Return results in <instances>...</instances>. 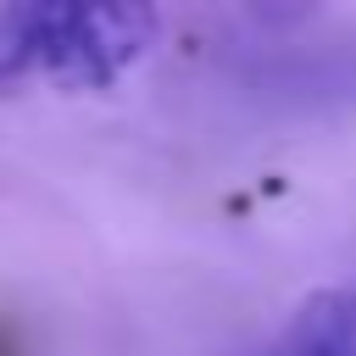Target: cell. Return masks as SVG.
Here are the masks:
<instances>
[{"instance_id":"cell-1","label":"cell","mask_w":356,"mask_h":356,"mask_svg":"<svg viewBox=\"0 0 356 356\" xmlns=\"http://www.w3.org/2000/svg\"><path fill=\"white\" fill-rule=\"evenodd\" d=\"M161 39L150 6H67V0H6L0 6V100L22 83L72 95L111 89Z\"/></svg>"},{"instance_id":"cell-2","label":"cell","mask_w":356,"mask_h":356,"mask_svg":"<svg viewBox=\"0 0 356 356\" xmlns=\"http://www.w3.org/2000/svg\"><path fill=\"white\" fill-rule=\"evenodd\" d=\"M261 356H356V278L312 289L261 345Z\"/></svg>"}]
</instances>
